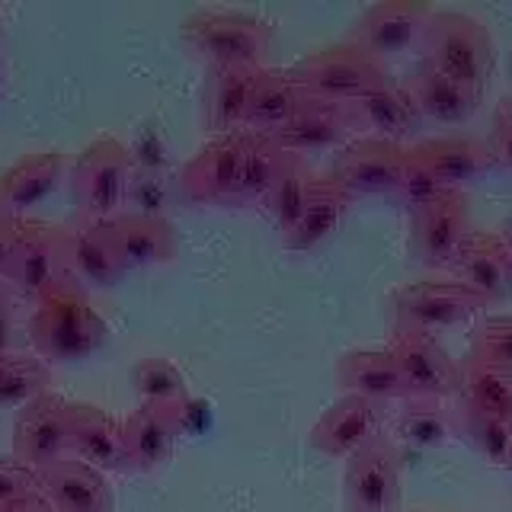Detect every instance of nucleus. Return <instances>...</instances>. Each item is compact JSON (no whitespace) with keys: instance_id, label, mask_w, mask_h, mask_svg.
Instances as JSON below:
<instances>
[{"instance_id":"obj_6","label":"nucleus","mask_w":512,"mask_h":512,"mask_svg":"<svg viewBox=\"0 0 512 512\" xmlns=\"http://www.w3.org/2000/svg\"><path fill=\"white\" fill-rule=\"evenodd\" d=\"M128 176H132V151L116 135L93 138L77 154L71 170V192L84 224H103L112 215H119Z\"/></svg>"},{"instance_id":"obj_46","label":"nucleus","mask_w":512,"mask_h":512,"mask_svg":"<svg viewBox=\"0 0 512 512\" xmlns=\"http://www.w3.org/2000/svg\"><path fill=\"white\" fill-rule=\"evenodd\" d=\"M506 471H509V477H512V455H509V461H506Z\"/></svg>"},{"instance_id":"obj_37","label":"nucleus","mask_w":512,"mask_h":512,"mask_svg":"<svg viewBox=\"0 0 512 512\" xmlns=\"http://www.w3.org/2000/svg\"><path fill=\"white\" fill-rule=\"evenodd\" d=\"M314 183V173L308 167V157L288 154L282 173L272 183L269 196L263 199V208L269 212V218L279 224V231H292V224L301 218L304 202H308V192Z\"/></svg>"},{"instance_id":"obj_8","label":"nucleus","mask_w":512,"mask_h":512,"mask_svg":"<svg viewBox=\"0 0 512 512\" xmlns=\"http://www.w3.org/2000/svg\"><path fill=\"white\" fill-rule=\"evenodd\" d=\"M391 359L404 375L410 397H432V400H455L461 391V365L448 356V349L432 333L391 327L388 346Z\"/></svg>"},{"instance_id":"obj_36","label":"nucleus","mask_w":512,"mask_h":512,"mask_svg":"<svg viewBox=\"0 0 512 512\" xmlns=\"http://www.w3.org/2000/svg\"><path fill=\"white\" fill-rule=\"evenodd\" d=\"M132 388L141 397V404H157V407H173L183 410L189 404V384L183 372L164 356H144L132 365Z\"/></svg>"},{"instance_id":"obj_5","label":"nucleus","mask_w":512,"mask_h":512,"mask_svg":"<svg viewBox=\"0 0 512 512\" xmlns=\"http://www.w3.org/2000/svg\"><path fill=\"white\" fill-rule=\"evenodd\" d=\"M487 311V301L455 276H432L410 285H400L391 292L388 314L391 327L423 330L436 336L439 330H452L461 324H477Z\"/></svg>"},{"instance_id":"obj_25","label":"nucleus","mask_w":512,"mask_h":512,"mask_svg":"<svg viewBox=\"0 0 512 512\" xmlns=\"http://www.w3.org/2000/svg\"><path fill=\"white\" fill-rule=\"evenodd\" d=\"M64 176L61 151H32L0 170V215L23 218L32 205L45 202Z\"/></svg>"},{"instance_id":"obj_35","label":"nucleus","mask_w":512,"mask_h":512,"mask_svg":"<svg viewBox=\"0 0 512 512\" xmlns=\"http://www.w3.org/2000/svg\"><path fill=\"white\" fill-rule=\"evenodd\" d=\"M52 365L39 356L10 352L0 359V410H23L36 397L48 394Z\"/></svg>"},{"instance_id":"obj_40","label":"nucleus","mask_w":512,"mask_h":512,"mask_svg":"<svg viewBox=\"0 0 512 512\" xmlns=\"http://www.w3.org/2000/svg\"><path fill=\"white\" fill-rule=\"evenodd\" d=\"M484 141H487V148L496 160V167L512 173V93L503 96V100L493 106L490 132Z\"/></svg>"},{"instance_id":"obj_14","label":"nucleus","mask_w":512,"mask_h":512,"mask_svg":"<svg viewBox=\"0 0 512 512\" xmlns=\"http://www.w3.org/2000/svg\"><path fill=\"white\" fill-rule=\"evenodd\" d=\"M407 167V148L381 138H352L336 151L330 164V180L340 183L352 199L391 196L400 173Z\"/></svg>"},{"instance_id":"obj_1","label":"nucleus","mask_w":512,"mask_h":512,"mask_svg":"<svg viewBox=\"0 0 512 512\" xmlns=\"http://www.w3.org/2000/svg\"><path fill=\"white\" fill-rule=\"evenodd\" d=\"M29 340L48 365H80L109 343V327L93 308L84 282L68 272L36 298L29 317Z\"/></svg>"},{"instance_id":"obj_31","label":"nucleus","mask_w":512,"mask_h":512,"mask_svg":"<svg viewBox=\"0 0 512 512\" xmlns=\"http://www.w3.org/2000/svg\"><path fill=\"white\" fill-rule=\"evenodd\" d=\"M285 160H288V151L272 135L244 132V151H240L231 208L263 202L269 196L272 183H276V176L282 173Z\"/></svg>"},{"instance_id":"obj_45","label":"nucleus","mask_w":512,"mask_h":512,"mask_svg":"<svg viewBox=\"0 0 512 512\" xmlns=\"http://www.w3.org/2000/svg\"><path fill=\"white\" fill-rule=\"evenodd\" d=\"M500 237H503V244H506V250H509V256H512V218H506Z\"/></svg>"},{"instance_id":"obj_20","label":"nucleus","mask_w":512,"mask_h":512,"mask_svg":"<svg viewBox=\"0 0 512 512\" xmlns=\"http://www.w3.org/2000/svg\"><path fill=\"white\" fill-rule=\"evenodd\" d=\"M68 432H71V458L90 464V468H96L100 474L128 471L122 420H116L109 410L71 400Z\"/></svg>"},{"instance_id":"obj_3","label":"nucleus","mask_w":512,"mask_h":512,"mask_svg":"<svg viewBox=\"0 0 512 512\" xmlns=\"http://www.w3.org/2000/svg\"><path fill=\"white\" fill-rule=\"evenodd\" d=\"M420 61L448 74L452 80L484 93L493 68L496 48L490 29L464 10H432L420 36Z\"/></svg>"},{"instance_id":"obj_15","label":"nucleus","mask_w":512,"mask_h":512,"mask_svg":"<svg viewBox=\"0 0 512 512\" xmlns=\"http://www.w3.org/2000/svg\"><path fill=\"white\" fill-rule=\"evenodd\" d=\"M272 138H276L288 154L308 157L317 151H333V148L340 151L343 144H349L352 138H362V135H359L352 106L324 103V100L304 96V103L298 106L295 116L288 119Z\"/></svg>"},{"instance_id":"obj_43","label":"nucleus","mask_w":512,"mask_h":512,"mask_svg":"<svg viewBox=\"0 0 512 512\" xmlns=\"http://www.w3.org/2000/svg\"><path fill=\"white\" fill-rule=\"evenodd\" d=\"M16 340V320H13V298L7 292V285L0 282V359L13 352Z\"/></svg>"},{"instance_id":"obj_22","label":"nucleus","mask_w":512,"mask_h":512,"mask_svg":"<svg viewBox=\"0 0 512 512\" xmlns=\"http://www.w3.org/2000/svg\"><path fill=\"white\" fill-rule=\"evenodd\" d=\"M103 228L109 231L128 272L170 263L173 256L180 253L176 228L167 218L151 215V212H119L109 221H103Z\"/></svg>"},{"instance_id":"obj_19","label":"nucleus","mask_w":512,"mask_h":512,"mask_svg":"<svg viewBox=\"0 0 512 512\" xmlns=\"http://www.w3.org/2000/svg\"><path fill=\"white\" fill-rule=\"evenodd\" d=\"M407 151L416 164H423L432 176H439L448 189L477 183L496 170V160L487 148V141L477 135L420 138V141H413Z\"/></svg>"},{"instance_id":"obj_32","label":"nucleus","mask_w":512,"mask_h":512,"mask_svg":"<svg viewBox=\"0 0 512 512\" xmlns=\"http://www.w3.org/2000/svg\"><path fill=\"white\" fill-rule=\"evenodd\" d=\"M388 436L397 445L410 448H442L452 442V423H448V404L432 397H407L391 410Z\"/></svg>"},{"instance_id":"obj_10","label":"nucleus","mask_w":512,"mask_h":512,"mask_svg":"<svg viewBox=\"0 0 512 512\" xmlns=\"http://www.w3.org/2000/svg\"><path fill=\"white\" fill-rule=\"evenodd\" d=\"M471 228V199L464 189H448L410 215V256L423 269H448Z\"/></svg>"},{"instance_id":"obj_39","label":"nucleus","mask_w":512,"mask_h":512,"mask_svg":"<svg viewBox=\"0 0 512 512\" xmlns=\"http://www.w3.org/2000/svg\"><path fill=\"white\" fill-rule=\"evenodd\" d=\"M496 365L512 368V314H487L471 327V349Z\"/></svg>"},{"instance_id":"obj_21","label":"nucleus","mask_w":512,"mask_h":512,"mask_svg":"<svg viewBox=\"0 0 512 512\" xmlns=\"http://www.w3.org/2000/svg\"><path fill=\"white\" fill-rule=\"evenodd\" d=\"M404 90L410 93V100L420 109L423 122L432 125H464L477 116L484 93H477L474 87L452 80L448 74L429 68V64H416V68L400 80Z\"/></svg>"},{"instance_id":"obj_18","label":"nucleus","mask_w":512,"mask_h":512,"mask_svg":"<svg viewBox=\"0 0 512 512\" xmlns=\"http://www.w3.org/2000/svg\"><path fill=\"white\" fill-rule=\"evenodd\" d=\"M244 132L218 135L189 160L180 173V189L192 205H228L234 199Z\"/></svg>"},{"instance_id":"obj_23","label":"nucleus","mask_w":512,"mask_h":512,"mask_svg":"<svg viewBox=\"0 0 512 512\" xmlns=\"http://www.w3.org/2000/svg\"><path fill=\"white\" fill-rule=\"evenodd\" d=\"M36 490L55 512H112V490L106 474L71 455L39 471Z\"/></svg>"},{"instance_id":"obj_9","label":"nucleus","mask_w":512,"mask_h":512,"mask_svg":"<svg viewBox=\"0 0 512 512\" xmlns=\"http://www.w3.org/2000/svg\"><path fill=\"white\" fill-rule=\"evenodd\" d=\"M71 244L74 231L52 221H26L16 240L4 282L16 292L39 298L48 285H55L71 272Z\"/></svg>"},{"instance_id":"obj_13","label":"nucleus","mask_w":512,"mask_h":512,"mask_svg":"<svg viewBox=\"0 0 512 512\" xmlns=\"http://www.w3.org/2000/svg\"><path fill=\"white\" fill-rule=\"evenodd\" d=\"M432 7L423 0H381L362 10V16L349 26L346 42L359 45L378 61L400 58L420 48L423 26Z\"/></svg>"},{"instance_id":"obj_29","label":"nucleus","mask_w":512,"mask_h":512,"mask_svg":"<svg viewBox=\"0 0 512 512\" xmlns=\"http://www.w3.org/2000/svg\"><path fill=\"white\" fill-rule=\"evenodd\" d=\"M448 423H452V436L468 445L477 458H484L493 468H506L512 455V420L455 397L448 400Z\"/></svg>"},{"instance_id":"obj_27","label":"nucleus","mask_w":512,"mask_h":512,"mask_svg":"<svg viewBox=\"0 0 512 512\" xmlns=\"http://www.w3.org/2000/svg\"><path fill=\"white\" fill-rule=\"evenodd\" d=\"M333 375L343 394L381 400V404H394V400L400 404L410 397L404 375L388 349H349L336 359Z\"/></svg>"},{"instance_id":"obj_12","label":"nucleus","mask_w":512,"mask_h":512,"mask_svg":"<svg viewBox=\"0 0 512 512\" xmlns=\"http://www.w3.org/2000/svg\"><path fill=\"white\" fill-rule=\"evenodd\" d=\"M71 400L55 391L36 397L23 410H16L13 420V458L39 474L52 468L55 461L71 455V432H68Z\"/></svg>"},{"instance_id":"obj_17","label":"nucleus","mask_w":512,"mask_h":512,"mask_svg":"<svg viewBox=\"0 0 512 512\" xmlns=\"http://www.w3.org/2000/svg\"><path fill=\"white\" fill-rule=\"evenodd\" d=\"M183 432V410L138 404L122 420L125 464L135 474H151L173 458Z\"/></svg>"},{"instance_id":"obj_2","label":"nucleus","mask_w":512,"mask_h":512,"mask_svg":"<svg viewBox=\"0 0 512 512\" xmlns=\"http://www.w3.org/2000/svg\"><path fill=\"white\" fill-rule=\"evenodd\" d=\"M180 39L208 68H269L276 26L247 10L202 7L183 20Z\"/></svg>"},{"instance_id":"obj_30","label":"nucleus","mask_w":512,"mask_h":512,"mask_svg":"<svg viewBox=\"0 0 512 512\" xmlns=\"http://www.w3.org/2000/svg\"><path fill=\"white\" fill-rule=\"evenodd\" d=\"M301 103H304V90L298 87L292 68H272L269 64L253 84L244 132L276 135L279 128L295 116Z\"/></svg>"},{"instance_id":"obj_28","label":"nucleus","mask_w":512,"mask_h":512,"mask_svg":"<svg viewBox=\"0 0 512 512\" xmlns=\"http://www.w3.org/2000/svg\"><path fill=\"white\" fill-rule=\"evenodd\" d=\"M263 68H208L202 90V122L218 135L244 132L253 84Z\"/></svg>"},{"instance_id":"obj_16","label":"nucleus","mask_w":512,"mask_h":512,"mask_svg":"<svg viewBox=\"0 0 512 512\" xmlns=\"http://www.w3.org/2000/svg\"><path fill=\"white\" fill-rule=\"evenodd\" d=\"M448 269L455 272L458 282L484 298L487 308L512 298V256L496 231H471Z\"/></svg>"},{"instance_id":"obj_26","label":"nucleus","mask_w":512,"mask_h":512,"mask_svg":"<svg viewBox=\"0 0 512 512\" xmlns=\"http://www.w3.org/2000/svg\"><path fill=\"white\" fill-rule=\"evenodd\" d=\"M352 205H356V199H352L340 183H333L330 176H314L308 202H304V212L292 224V231L282 234V247L292 253L317 250L324 240H330L336 234V228L343 224Z\"/></svg>"},{"instance_id":"obj_44","label":"nucleus","mask_w":512,"mask_h":512,"mask_svg":"<svg viewBox=\"0 0 512 512\" xmlns=\"http://www.w3.org/2000/svg\"><path fill=\"white\" fill-rule=\"evenodd\" d=\"M0 512H52V506H48L42 496H29V500H20V503H13L7 509H0Z\"/></svg>"},{"instance_id":"obj_47","label":"nucleus","mask_w":512,"mask_h":512,"mask_svg":"<svg viewBox=\"0 0 512 512\" xmlns=\"http://www.w3.org/2000/svg\"><path fill=\"white\" fill-rule=\"evenodd\" d=\"M52 512H55V509H52Z\"/></svg>"},{"instance_id":"obj_41","label":"nucleus","mask_w":512,"mask_h":512,"mask_svg":"<svg viewBox=\"0 0 512 512\" xmlns=\"http://www.w3.org/2000/svg\"><path fill=\"white\" fill-rule=\"evenodd\" d=\"M29 496H36V474L23 468L13 455L0 458V509L29 500Z\"/></svg>"},{"instance_id":"obj_42","label":"nucleus","mask_w":512,"mask_h":512,"mask_svg":"<svg viewBox=\"0 0 512 512\" xmlns=\"http://www.w3.org/2000/svg\"><path fill=\"white\" fill-rule=\"evenodd\" d=\"M26 228V218H13V215H0V282L7 276L10 256L16 250V240H20Z\"/></svg>"},{"instance_id":"obj_7","label":"nucleus","mask_w":512,"mask_h":512,"mask_svg":"<svg viewBox=\"0 0 512 512\" xmlns=\"http://www.w3.org/2000/svg\"><path fill=\"white\" fill-rule=\"evenodd\" d=\"M404 493V448L388 432L343 461V512H397Z\"/></svg>"},{"instance_id":"obj_4","label":"nucleus","mask_w":512,"mask_h":512,"mask_svg":"<svg viewBox=\"0 0 512 512\" xmlns=\"http://www.w3.org/2000/svg\"><path fill=\"white\" fill-rule=\"evenodd\" d=\"M292 74L304 96L324 103H343V106L359 103L362 96L391 84L388 64L372 58L346 39L304 55L292 68Z\"/></svg>"},{"instance_id":"obj_38","label":"nucleus","mask_w":512,"mask_h":512,"mask_svg":"<svg viewBox=\"0 0 512 512\" xmlns=\"http://www.w3.org/2000/svg\"><path fill=\"white\" fill-rule=\"evenodd\" d=\"M442 192H448V186L439 180V176H432L423 164H416L407 151V167H404V173H400V180H397V186L388 199L397 208H404L407 215H413V212H420L423 205H429L432 199H439Z\"/></svg>"},{"instance_id":"obj_24","label":"nucleus","mask_w":512,"mask_h":512,"mask_svg":"<svg viewBox=\"0 0 512 512\" xmlns=\"http://www.w3.org/2000/svg\"><path fill=\"white\" fill-rule=\"evenodd\" d=\"M352 112H356L359 135L394 141V144H404V148H410L413 141H420L426 128L420 109L410 100V93L404 90V84H394V80L384 84L381 90L362 96L359 103H352Z\"/></svg>"},{"instance_id":"obj_11","label":"nucleus","mask_w":512,"mask_h":512,"mask_svg":"<svg viewBox=\"0 0 512 512\" xmlns=\"http://www.w3.org/2000/svg\"><path fill=\"white\" fill-rule=\"evenodd\" d=\"M388 420H391V404L356 397V394H340V400H333L317 416V423L308 432V445L324 458L346 461L365 442L381 436L388 429Z\"/></svg>"},{"instance_id":"obj_34","label":"nucleus","mask_w":512,"mask_h":512,"mask_svg":"<svg viewBox=\"0 0 512 512\" xmlns=\"http://www.w3.org/2000/svg\"><path fill=\"white\" fill-rule=\"evenodd\" d=\"M458 365H461L458 397L480 410H487V413L512 420V368L496 365L484 356H477V352L461 356Z\"/></svg>"},{"instance_id":"obj_33","label":"nucleus","mask_w":512,"mask_h":512,"mask_svg":"<svg viewBox=\"0 0 512 512\" xmlns=\"http://www.w3.org/2000/svg\"><path fill=\"white\" fill-rule=\"evenodd\" d=\"M71 272L80 282H90L100 288H112L128 276L122 256L103 224H84L80 231H74Z\"/></svg>"}]
</instances>
